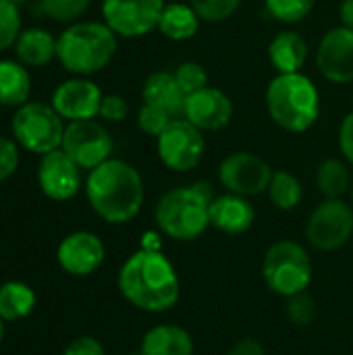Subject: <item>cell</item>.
<instances>
[{"mask_svg":"<svg viewBox=\"0 0 353 355\" xmlns=\"http://www.w3.org/2000/svg\"><path fill=\"white\" fill-rule=\"evenodd\" d=\"M102 89L87 77H73L62 81L52 94V108L69 123L89 121L98 116L102 104Z\"/></svg>","mask_w":353,"mask_h":355,"instance_id":"14","label":"cell"},{"mask_svg":"<svg viewBox=\"0 0 353 355\" xmlns=\"http://www.w3.org/2000/svg\"><path fill=\"white\" fill-rule=\"evenodd\" d=\"M339 150L347 164L353 166V110L347 112L339 125Z\"/></svg>","mask_w":353,"mask_h":355,"instance_id":"38","label":"cell"},{"mask_svg":"<svg viewBox=\"0 0 353 355\" xmlns=\"http://www.w3.org/2000/svg\"><path fill=\"white\" fill-rule=\"evenodd\" d=\"M198 17L206 23H223L231 19L237 8L241 6V0H189Z\"/></svg>","mask_w":353,"mask_h":355,"instance_id":"30","label":"cell"},{"mask_svg":"<svg viewBox=\"0 0 353 355\" xmlns=\"http://www.w3.org/2000/svg\"><path fill=\"white\" fill-rule=\"evenodd\" d=\"M15 52L25 67H44L56 58V37L42 27H27L15 42Z\"/></svg>","mask_w":353,"mask_h":355,"instance_id":"22","label":"cell"},{"mask_svg":"<svg viewBox=\"0 0 353 355\" xmlns=\"http://www.w3.org/2000/svg\"><path fill=\"white\" fill-rule=\"evenodd\" d=\"M164 0H102L104 23L119 37H141L158 29Z\"/></svg>","mask_w":353,"mask_h":355,"instance_id":"11","label":"cell"},{"mask_svg":"<svg viewBox=\"0 0 353 355\" xmlns=\"http://www.w3.org/2000/svg\"><path fill=\"white\" fill-rule=\"evenodd\" d=\"M287 316L298 327H308L316 318V302L308 291L287 297Z\"/></svg>","mask_w":353,"mask_h":355,"instance_id":"33","label":"cell"},{"mask_svg":"<svg viewBox=\"0 0 353 355\" xmlns=\"http://www.w3.org/2000/svg\"><path fill=\"white\" fill-rule=\"evenodd\" d=\"M85 196L92 210L110 225L133 220L144 206V179L139 171L119 158H108L85 181Z\"/></svg>","mask_w":353,"mask_h":355,"instance_id":"2","label":"cell"},{"mask_svg":"<svg viewBox=\"0 0 353 355\" xmlns=\"http://www.w3.org/2000/svg\"><path fill=\"white\" fill-rule=\"evenodd\" d=\"M114 141L104 125L98 121H73L64 129L60 150L81 168L94 171L102 162H106L112 154Z\"/></svg>","mask_w":353,"mask_h":355,"instance_id":"10","label":"cell"},{"mask_svg":"<svg viewBox=\"0 0 353 355\" xmlns=\"http://www.w3.org/2000/svg\"><path fill=\"white\" fill-rule=\"evenodd\" d=\"M37 183L44 196L54 202H67L81 187V168L58 148L42 156L37 164Z\"/></svg>","mask_w":353,"mask_h":355,"instance_id":"15","label":"cell"},{"mask_svg":"<svg viewBox=\"0 0 353 355\" xmlns=\"http://www.w3.org/2000/svg\"><path fill=\"white\" fill-rule=\"evenodd\" d=\"M56 258L64 272L73 277H89L102 266L106 250L98 235L89 231H77L60 241Z\"/></svg>","mask_w":353,"mask_h":355,"instance_id":"16","label":"cell"},{"mask_svg":"<svg viewBox=\"0 0 353 355\" xmlns=\"http://www.w3.org/2000/svg\"><path fill=\"white\" fill-rule=\"evenodd\" d=\"M171 121H173L171 114H166L160 108H154L150 104H141V108L137 112V125L150 137H158L171 125Z\"/></svg>","mask_w":353,"mask_h":355,"instance_id":"34","label":"cell"},{"mask_svg":"<svg viewBox=\"0 0 353 355\" xmlns=\"http://www.w3.org/2000/svg\"><path fill=\"white\" fill-rule=\"evenodd\" d=\"M127 114H129V104H127V100L123 96H119V94H106L102 98L98 116H102L108 123H121V121L127 119Z\"/></svg>","mask_w":353,"mask_h":355,"instance_id":"35","label":"cell"},{"mask_svg":"<svg viewBox=\"0 0 353 355\" xmlns=\"http://www.w3.org/2000/svg\"><path fill=\"white\" fill-rule=\"evenodd\" d=\"M268 60L279 73H300L308 60V42L293 29L281 31L268 44Z\"/></svg>","mask_w":353,"mask_h":355,"instance_id":"21","label":"cell"},{"mask_svg":"<svg viewBox=\"0 0 353 355\" xmlns=\"http://www.w3.org/2000/svg\"><path fill=\"white\" fill-rule=\"evenodd\" d=\"M173 75H175L177 83L181 85V89L185 92V96L196 94V92H200V89H204V87L208 85V73H206V69H204L200 62H196V60H185V62H181V64L175 69Z\"/></svg>","mask_w":353,"mask_h":355,"instance_id":"32","label":"cell"},{"mask_svg":"<svg viewBox=\"0 0 353 355\" xmlns=\"http://www.w3.org/2000/svg\"><path fill=\"white\" fill-rule=\"evenodd\" d=\"M19 166V148L17 141L0 135V183L15 175Z\"/></svg>","mask_w":353,"mask_h":355,"instance_id":"36","label":"cell"},{"mask_svg":"<svg viewBox=\"0 0 353 355\" xmlns=\"http://www.w3.org/2000/svg\"><path fill=\"white\" fill-rule=\"evenodd\" d=\"M12 2H15V4H21V2H23V0H12Z\"/></svg>","mask_w":353,"mask_h":355,"instance_id":"42","label":"cell"},{"mask_svg":"<svg viewBox=\"0 0 353 355\" xmlns=\"http://www.w3.org/2000/svg\"><path fill=\"white\" fill-rule=\"evenodd\" d=\"M4 320L0 318V343H2V337H4V324H2Z\"/></svg>","mask_w":353,"mask_h":355,"instance_id":"41","label":"cell"},{"mask_svg":"<svg viewBox=\"0 0 353 355\" xmlns=\"http://www.w3.org/2000/svg\"><path fill=\"white\" fill-rule=\"evenodd\" d=\"M119 35L100 21H75L56 37V58L75 77H89L110 64Z\"/></svg>","mask_w":353,"mask_h":355,"instance_id":"4","label":"cell"},{"mask_svg":"<svg viewBox=\"0 0 353 355\" xmlns=\"http://www.w3.org/2000/svg\"><path fill=\"white\" fill-rule=\"evenodd\" d=\"M312 258L308 250L293 241L281 239L275 241L262 260V279L266 287L279 297H291L302 291H308L312 283Z\"/></svg>","mask_w":353,"mask_h":355,"instance_id":"6","label":"cell"},{"mask_svg":"<svg viewBox=\"0 0 353 355\" xmlns=\"http://www.w3.org/2000/svg\"><path fill=\"white\" fill-rule=\"evenodd\" d=\"M119 291L137 310L162 314L181 297V281L173 262L154 248L133 252L119 270Z\"/></svg>","mask_w":353,"mask_h":355,"instance_id":"1","label":"cell"},{"mask_svg":"<svg viewBox=\"0 0 353 355\" xmlns=\"http://www.w3.org/2000/svg\"><path fill=\"white\" fill-rule=\"evenodd\" d=\"M21 10L12 0H0V52L15 46L21 33Z\"/></svg>","mask_w":353,"mask_h":355,"instance_id":"29","label":"cell"},{"mask_svg":"<svg viewBox=\"0 0 353 355\" xmlns=\"http://www.w3.org/2000/svg\"><path fill=\"white\" fill-rule=\"evenodd\" d=\"M64 119L44 102H27L17 108L10 129L15 141L31 154H48L62 146L64 137Z\"/></svg>","mask_w":353,"mask_h":355,"instance_id":"7","label":"cell"},{"mask_svg":"<svg viewBox=\"0 0 353 355\" xmlns=\"http://www.w3.org/2000/svg\"><path fill=\"white\" fill-rule=\"evenodd\" d=\"M353 235V206L343 198H325L306 223V239L318 252H337Z\"/></svg>","mask_w":353,"mask_h":355,"instance_id":"8","label":"cell"},{"mask_svg":"<svg viewBox=\"0 0 353 355\" xmlns=\"http://www.w3.org/2000/svg\"><path fill=\"white\" fill-rule=\"evenodd\" d=\"M144 104L160 108L162 112L171 114L173 119H181L185 112V92L177 83L175 75L169 71H154L146 77L141 87Z\"/></svg>","mask_w":353,"mask_h":355,"instance_id":"19","label":"cell"},{"mask_svg":"<svg viewBox=\"0 0 353 355\" xmlns=\"http://www.w3.org/2000/svg\"><path fill=\"white\" fill-rule=\"evenodd\" d=\"M318 73L337 85L353 81V29L335 27L329 29L316 50Z\"/></svg>","mask_w":353,"mask_h":355,"instance_id":"13","label":"cell"},{"mask_svg":"<svg viewBox=\"0 0 353 355\" xmlns=\"http://www.w3.org/2000/svg\"><path fill=\"white\" fill-rule=\"evenodd\" d=\"M139 355H193V339L179 324H158L144 335Z\"/></svg>","mask_w":353,"mask_h":355,"instance_id":"20","label":"cell"},{"mask_svg":"<svg viewBox=\"0 0 353 355\" xmlns=\"http://www.w3.org/2000/svg\"><path fill=\"white\" fill-rule=\"evenodd\" d=\"M266 191H268V198H270L273 206L283 210V212H289V210L298 208L302 198H304L302 181L293 173H287V171L273 173V179H270V185H268Z\"/></svg>","mask_w":353,"mask_h":355,"instance_id":"27","label":"cell"},{"mask_svg":"<svg viewBox=\"0 0 353 355\" xmlns=\"http://www.w3.org/2000/svg\"><path fill=\"white\" fill-rule=\"evenodd\" d=\"M352 204H353V187H352Z\"/></svg>","mask_w":353,"mask_h":355,"instance_id":"43","label":"cell"},{"mask_svg":"<svg viewBox=\"0 0 353 355\" xmlns=\"http://www.w3.org/2000/svg\"><path fill=\"white\" fill-rule=\"evenodd\" d=\"M227 355H266L264 345L254 339V337H243L237 343L231 345V349L227 352Z\"/></svg>","mask_w":353,"mask_h":355,"instance_id":"39","label":"cell"},{"mask_svg":"<svg viewBox=\"0 0 353 355\" xmlns=\"http://www.w3.org/2000/svg\"><path fill=\"white\" fill-rule=\"evenodd\" d=\"M89 4L92 0H42V10L56 23H75Z\"/></svg>","mask_w":353,"mask_h":355,"instance_id":"31","label":"cell"},{"mask_svg":"<svg viewBox=\"0 0 353 355\" xmlns=\"http://www.w3.org/2000/svg\"><path fill=\"white\" fill-rule=\"evenodd\" d=\"M31 77L19 60H0V106L19 108L29 102Z\"/></svg>","mask_w":353,"mask_h":355,"instance_id":"23","label":"cell"},{"mask_svg":"<svg viewBox=\"0 0 353 355\" xmlns=\"http://www.w3.org/2000/svg\"><path fill=\"white\" fill-rule=\"evenodd\" d=\"M256 210L250 198L237 193L214 196L210 202V227L218 229L225 235H243L254 227Z\"/></svg>","mask_w":353,"mask_h":355,"instance_id":"18","label":"cell"},{"mask_svg":"<svg viewBox=\"0 0 353 355\" xmlns=\"http://www.w3.org/2000/svg\"><path fill=\"white\" fill-rule=\"evenodd\" d=\"M156 152L160 162L173 173H189L200 166L206 139L204 131L191 125L187 119H173L171 125L156 137Z\"/></svg>","mask_w":353,"mask_h":355,"instance_id":"9","label":"cell"},{"mask_svg":"<svg viewBox=\"0 0 353 355\" xmlns=\"http://www.w3.org/2000/svg\"><path fill=\"white\" fill-rule=\"evenodd\" d=\"M316 187L325 198H343L352 187V173L347 160H322L316 168Z\"/></svg>","mask_w":353,"mask_h":355,"instance_id":"26","label":"cell"},{"mask_svg":"<svg viewBox=\"0 0 353 355\" xmlns=\"http://www.w3.org/2000/svg\"><path fill=\"white\" fill-rule=\"evenodd\" d=\"M200 23H202V19L198 17V12L193 10L191 4L169 2L160 15L158 29L164 37H169L173 42H185L198 33Z\"/></svg>","mask_w":353,"mask_h":355,"instance_id":"24","label":"cell"},{"mask_svg":"<svg viewBox=\"0 0 353 355\" xmlns=\"http://www.w3.org/2000/svg\"><path fill=\"white\" fill-rule=\"evenodd\" d=\"M266 110L281 129L306 133L320 116V92L302 71L279 73L266 87Z\"/></svg>","mask_w":353,"mask_h":355,"instance_id":"5","label":"cell"},{"mask_svg":"<svg viewBox=\"0 0 353 355\" xmlns=\"http://www.w3.org/2000/svg\"><path fill=\"white\" fill-rule=\"evenodd\" d=\"M273 173L275 171L270 168V164L258 154L233 152L223 158L218 166V181L227 191L252 198L268 189Z\"/></svg>","mask_w":353,"mask_h":355,"instance_id":"12","label":"cell"},{"mask_svg":"<svg viewBox=\"0 0 353 355\" xmlns=\"http://www.w3.org/2000/svg\"><path fill=\"white\" fill-rule=\"evenodd\" d=\"M233 112V100L223 89L206 85L204 89L187 96L183 119L200 131H221L231 123Z\"/></svg>","mask_w":353,"mask_h":355,"instance_id":"17","label":"cell"},{"mask_svg":"<svg viewBox=\"0 0 353 355\" xmlns=\"http://www.w3.org/2000/svg\"><path fill=\"white\" fill-rule=\"evenodd\" d=\"M214 193L208 181L175 187L160 196L154 220L162 235L175 241H196L210 227V202Z\"/></svg>","mask_w":353,"mask_h":355,"instance_id":"3","label":"cell"},{"mask_svg":"<svg viewBox=\"0 0 353 355\" xmlns=\"http://www.w3.org/2000/svg\"><path fill=\"white\" fill-rule=\"evenodd\" d=\"M35 308V293L29 285L19 281H8L0 285V318L6 322H17L27 318Z\"/></svg>","mask_w":353,"mask_h":355,"instance_id":"25","label":"cell"},{"mask_svg":"<svg viewBox=\"0 0 353 355\" xmlns=\"http://www.w3.org/2000/svg\"><path fill=\"white\" fill-rule=\"evenodd\" d=\"M266 10L281 23H300L316 6L318 0H264Z\"/></svg>","mask_w":353,"mask_h":355,"instance_id":"28","label":"cell"},{"mask_svg":"<svg viewBox=\"0 0 353 355\" xmlns=\"http://www.w3.org/2000/svg\"><path fill=\"white\" fill-rule=\"evenodd\" d=\"M62 355H106L102 343L94 337H77L75 341H71Z\"/></svg>","mask_w":353,"mask_h":355,"instance_id":"37","label":"cell"},{"mask_svg":"<svg viewBox=\"0 0 353 355\" xmlns=\"http://www.w3.org/2000/svg\"><path fill=\"white\" fill-rule=\"evenodd\" d=\"M339 19H341V25H343V27L353 29V0H341Z\"/></svg>","mask_w":353,"mask_h":355,"instance_id":"40","label":"cell"}]
</instances>
